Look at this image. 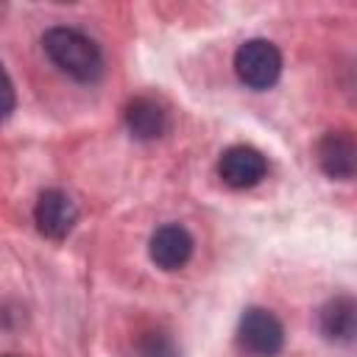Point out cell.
<instances>
[{"label":"cell","instance_id":"6da1fadb","mask_svg":"<svg viewBox=\"0 0 357 357\" xmlns=\"http://www.w3.org/2000/svg\"><path fill=\"white\" fill-rule=\"evenodd\" d=\"M42 47H45L47 59H50L61 73H67L70 78H75V81H81V84H92V81H98L100 73H103L100 47H98L89 36H84L81 31H75V28L56 25V28L45 31Z\"/></svg>","mask_w":357,"mask_h":357},{"label":"cell","instance_id":"7a4b0ae2","mask_svg":"<svg viewBox=\"0 0 357 357\" xmlns=\"http://www.w3.org/2000/svg\"><path fill=\"white\" fill-rule=\"evenodd\" d=\"M237 78L251 89H268L279 81L282 73V53L268 39H248L234 53Z\"/></svg>","mask_w":357,"mask_h":357},{"label":"cell","instance_id":"3957f363","mask_svg":"<svg viewBox=\"0 0 357 357\" xmlns=\"http://www.w3.org/2000/svg\"><path fill=\"white\" fill-rule=\"evenodd\" d=\"M237 340L254 357H276L279 349H282V343H284V329H282L279 318L271 310L248 307L240 315Z\"/></svg>","mask_w":357,"mask_h":357},{"label":"cell","instance_id":"277c9868","mask_svg":"<svg viewBox=\"0 0 357 357\" xmlns=\"http://www.w3.org/2000/svg\"><path fill=\"white\" fill-rule=\"evenodd\" d=\"M218 173L220 178L234 187V190H245V187H254L265 178L268 173V162L265 156L251 148V145H231L220 153V162H218Z\"/></svg>","mask_w":357,"mask_h":357},{"label":"cell","instance_id":"5b68a950","mask_svg":"<svg viewBox=\"0 0 357 357\" xmlns=\"http://www.w3.org/2000/svg\"><path fill=\"white\" fill-rule=\"evenodd\" d=\"M33 220H36V229L50 237V240H64L75 220H78V209H75V201L61 192V190H45L36 201V209H33Z\"/></svg>","mask_w":357,"mask_h":357},{"label":"cell","instance_id":"8992f818","mask_svg":"<svg viewBox=\"0 0 357 357\" xmlns=\"http://www.w3.org/2000/svg\"><path fill=\"white\" fill-rule=\"evenodd\" d=\"M318 165L329 178H351L357 170V145L346 131H329L318 142Z\"/></svg>","mask_w":357,"mask_h":357},{"label":"cell","instance_id":"52a82bcc","mask_svg":"<svg viewBox=\"0 0 357 357\" xmlns=\"http://www.w3.org/2000/svg\"><path fill=\"white\" fill-rule=\"evenodd\" d=\"M192 257V237L184 226L167 223L162 229L153 231L151 237V259L162 268V271H178L187 265V259Z\"/></svg>","mask_w":357,"mask_h":357},{"label":"cell","instance_id":"ba28073f","mask_svg":"<svg viewBox=\"0 0 357 357\" xmlns=\"http://www.w3.org/2000/svg\"><path fill=\"white\" fill-rule=\"evenodd\" d=\"M321 332L335 343H351L357 335V304L351 296H337L321 310Z\"/></svg>","mask_w":357,"mask_h":357},{"label":"cell","instance_id":"9c48e42d","mask_svg":"<svg viewBox=\"0 0 357 357\" xmlns=\"http://www.w3.org/2000/svg\"><path fill=\"white\" fill-rule=\"evenodd\" d=\"M126 126L137 139H156L167 128V114L153 98H134L126 106Z\"/></svg>","mask_w":357,"mask_h":357},{"label":"cell","instance_id":"30bf717a","mask_svg":"<svg viewBox=\"0 0 357 357\" xmlns=\"http://www.w3.org/2000/svg\"><path fill=\"white\" fill-rule=\"evenodd\" d=\"M139 357H178V349L165 332H148L139 340Z\"/></svg>","mask_w":357,"mask_h":357},{"label":"cell","instance_id":"8fae6325","mask_svg":"<svg viewBox=\"0 0 357 357\" xmlns=\"http://www.w3.org/2000/svg\"><path fill=\"white\" fill-rule=\"evenodd\" d=\"M14 103H17V98H14V84H11L8 73H6L3 64H0V120L14 112Z\"/></svg>","mask_w":357,"mask_h":357},{"label":"cell","instance_id":"7c38bea8","mask_svg":"<svg viewBox=\"0 0 357 357\" xmlns=\"http://www.w3.org/2000/svg\"><path fill=\"white\" fill-rule=\"evenodd\" d=\"M6 357H14V354H6Z\"/></svg>","mask_w":357,"mask_h":357}]
</instances>
